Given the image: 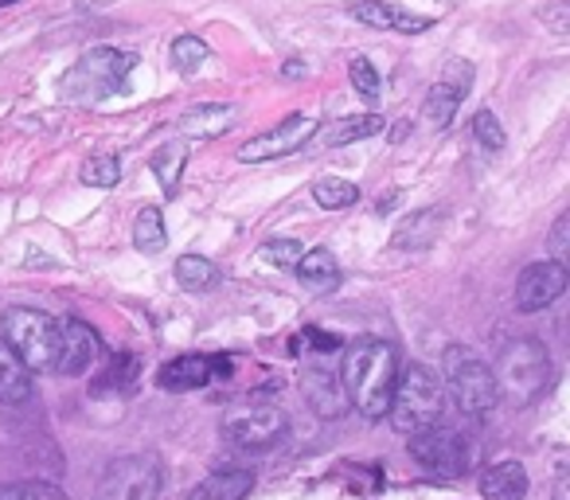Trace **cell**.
I'll use <instances>...</instances> for the list:
<instances>
[{
	"label": "cell",
	"instance_id": "6da1fadb",
	"mask_svg": "<svg viewBox=\"0 0 570 500\" xmlns=\"http://www.w3.org/2000/svg\"><path fill=\"white\" fill-rule=\"evenodd\" d=\"M399 380V356L387 341L380 336H360L352 349L344 352L341 383L348 406H356L364 419H383L391 411V395H395Z\"/></svg>",
	"mask_w": 570,
	"mask_h": 500
},
{
	"label": "cell",
	"instance_id": "7a4b0ae2",
	"mask_svg": "<svg viewBox=\"0 0 570 500\" xmlns=\"http://www.w3.org/2000/svg\"><path fill=\"white\" fill-rule=\"evenodd\" d=\"M445 414V388L442 375L430 364H411L395 380V395H391V427L399 434H422V430L438 427Z\"/></svg>",
	"mask_w": 570,
	"mask_h": 500
},
{
	"label": "cell",
	"instance_id": "3957f363",
	"mask_svg": "<svg viewBox=\"0 0 570 500\" xmlns=\"http://www.w3.org/2000/svg\"><path fill=\"white\" fill-rule=\"evenodd\" d=\"M438 375H442V388L450 395V403L461 414H469V419H484L497 406L500 391L497 380H492V367L473 349H465V344H450L445 349L442 372Z\"/></svg>",
	"mask_w": 570,
	"mask_h": 500
},
{
	"label": "cell",
	"instance_id": "277c9868",
	"mask_svg": "<svg viewBox=\"0 0 570 500\" xmlns=\"http://www.w3.org/2000/svg\"><path fill=\"white\" fill-rule=\"evenodd\" d=\"M0 341L9 344L28 372H56L59 352V321L36 310H9L0 317Z\"/></svg>",
	"mask_w": 570,
	"mask_h": 500
},
{
	"label": "cell",
	"instance_id": "5b68a950",
	"mask_svg": "<svg viewBox=\"0 0 570 500\" xmlns=\"http://www.w3.org/2000/svg\"><path fill=\"white\" fill-rule=\"evenodd\" d=\"M547 375H551V360H547V349L531 336H515L500 349V360H497V391H504L508 399L515 403H531V399L543 391Z\"/></svg>",
	"mask_w": 570,
	"mask_h": 500
},
{
	"label": "cell",
	"instance_id": "8992f818",
	"mask_svg": "<svg viewBox=\"0 0 570 500\" xmlns=\"http://www.w3.org/2000/svg\"><path fill=\"white\" fill-rule=\"evenodd\" d=\"M137 56L118 48H90L87 56L75 63V71L63 75V95L67 98H106L114 90L126 87L134 75Z\"/></svg>",
	"mask_w": 570,
	"mask_h": 500
},
{
	"label": "cell",
	"instance_id": "52a82bcc",
	"mask_svg": "<svg viewBox=\"0 0 570 500\" xmlns=\"http://www.w3.org/2000/svg\"><path fill=\"white\" fill-rule=\"evenodd\" d=\"M160 484H165L160 461L153 453H129L106 465L95 500H157Z\"/></svg>",
	"mask_w": 570,
	"mask_h": 500
},
{
	"label": "cell",
	"instance_id": "ba28073f",
	"mask_svg": "<svg viewBox=\"0 0 570 500\" xmlns=\"http://www.w3.org/2000/svg\"><path fill=\"white\" fill-rule=\"evenodd\" d=\"M289 430V414L274 403H243L223 414V438L238 450H269Z\"/></svg>",
	"mask_w": 570,
	"mask_h": 500
},
{
	"label": "cell",
	"instance_id": "9c48e42d",
	"mask_svg": "<svg viewBox=\"0 0 570 500\" xmlns=\"http://www.w3.org/2000/svg\"><path fill=\"white\" fill-rule=\"evenodd\" d=\"M411 458L419 461L426 473L434 477H461L469 469V461H473V445H469V438L461 434V430L453 427H430L422 430V434H411Z\"/></svg>",
	"mask_w": 570,
	"mask_h": 500
},
{
	"label": "cell",
	"instance_id": "30bf717a",
	"mask_svg": "<svg viewBox=\"0 0 570 500\" xmlns=\"http://www.w3.org/2000/svg\"><path fill=\"white\" fill-rule=\"evenodd\" d=\"M313 134H317V118H309V114H289V118L277 121L274 129L250 137V141L238 149V160H243V165H258V160L289 157V153L302 149Z\"/></svg>",
	"mask_w": 570,
	"mask_h": 500
},
{
	"label": "cell",
	"instance_id": "8fae6325",
	"mask_svg": "<svg viewBox=\"0 0 570 500\" xmlns=\"http://www.w3.org/2000/svg\"><path fill=\"white\" fill-rule=\"evenodd\" d=\"M567 294V266L562 263H531L515 278V310L520 313H539L547 305H554Z\"/></svg>",
	"mask_w": 570,
	"mask_h": 500
},
{
	"label": "cell",
	"instance_id": "7c38bea8",
	"mask_svg": "<svg viewBox=\"0 0 570 500\" xmlns=\"http://www.w3.org/2000/svg\"><path fill=\"white\" fill-rule=\"evenodd\" d=\"M98 349V333L82 321H59V352H56V375H82L95 364Z\"/></svg>",
	"mask_w": 570,
	"mask_h": 500
},
{
	"label": "cell",
	"instance_id": "4fadbf2b",
	"mask_svg": "<svg viewBox=\"0 0 570 500\" xmlns=\"http://www.w3.org/2000/svg\"><path fill=\"white\" fill-rule=\"evenodd\" d=\"M348 12L367 28H380V32H403V36H419L426 32L434 20L419 17V12L403 9V4H391V0H352Z\"/></svg>",
	"mask_w": 570,
	"mask_h": 500
},
{
	"label": "cell",
	"instance_id": "5bb4252c",
	"mask_svg": "<svg viewBox=\"0 0 570 500\" xmlns=\"http://www.w3.org/2000/svg\"><path fill=\"white\" fill-rule=\"evenodd\" d=\"M302 395L321 419H344L348 414V395H344L341 372L333 367H305L302 372Z\"/></svg>",
	"mask_w": 570,
	"mask_h": 500
},
{
	"label": "cell",
	"instance_id": "9a60e30c",
	"mask_svg": "<svg viewBox=\"0 0 570 500\" xmlns=\"http://www.w3.org/2000/svg\"><path fill=\"white\" fill-rule=\"evenodd\" d=\"M481 492L484 500H523L528 497V469L520 461H492L481 473Z\"/></svg>",
	"mask_w": 570,
	"mask_h": 500
},
{
	"label": "cell",
	"instance_id": "2e32d148",
	"mask_svg": "<svg viewBox=\"0 0 570 500\" xmlns=\"http://www.w3.org/2000/svg\"><path fill=\"white\" fill-rule=\"evenodd\" d=\"M230 121H235V106L199 102V106H191V110H184L176 126H180V134H184V137H199V141H207V137L227 134Z\"/></svg>",
	"mask_w": 570,
	"mask_h": 500
},
{
	"label": "cell",
	"instance_id": "e0dca14e",
	"mask_svg": "<svg viewBox=\"0 0 570 500\" xmlns=\"http://www.w3.org/2000/svg\"><path fill=\"white\" fill-rule=\"evenodd\" d=\"M157 383L165 391H196V388H207V383H212V360L196 356V352H188V356H176V360H168V364L157 372Z\"/></svg>",
	"mask_w": 570,
	"mask_h": 500
},
{
	"label": "cell",
	"instance_id": "ac0fdd59",
	"mask_svg": "<svg viewBox=\"0 0 570 500\" xmlns=\"http://www.w3.org/2000/svg\"><path fill=\"white\" fill-rule=\"evenodd\" d=\"M442 223H445V207H422L411 219L399 223L391 246H395V251H426L438 238V231H442Z\"/></svg>",
	"mask_w": 570,
	"mask_h": 500
},
{
	"label": "cell",
	"instance_id": "d6986e66",
	"mask_svg": "<svg viewBox=\"0 0 570 500\" xmlns=\"http://www.w3.org/2000/svg\"><path fill=\"white\" fill-rule=\"evenodd\" d=\"M250 489H254V473H246V469H215L184 500H243Z\"/></svg>",
	"mask_w": 570,
	"mask_h": 500
},
{
	"label": "cell",
	"instance_id": "ffe728a7",
	"mask_svg": "<svg viewBox=\"0 0 570 500\" xmlns=\"http://www.w3.org/2000/svg\"><path fill=\"white\" fill-rule=\"evenodd\" d=\"M32 372L24 367V360L9 349V344L0 341V403L20 406L32 399Z\"/></svg>",
	"mask_w": 570,
	"mask_h": 500
},
{
	"label": "cell",
	"instance_id": "44dd1931",
	"mask_svg": "<svg viewBox=\"0 0 570 500\" xmlns=\"http://www.w3.org/2000/svg\"><path fill=\"white\" fill-rule=\"evenodd\" d=\"M294 271H297V278L305 282V290H313V294H328V290H336V282H341V263H336L333 251H325V246L305 251Z\"/></svg>",
	"mask_w": 570,
	"mask_h": 500
},
{
	"label": "cell",
	"instance_id": "7402d4cb",
	"mask_svg": "<svg viewBox=\"0 0 570 500\" xmlns=\"http://www.w3.org/2000/svg\"><path fill=\"white\" fill-rule=\"evenodd\" d=\"M137 375H141V356L134 352H114L110 364L102 367V375L95 380V395H126L137 388Z\"/></svg>",
	"mask_w": 570,
	"mask_h": 500
},
{
	"label": "cell",
	"instance_id": "603a6c76",
	"mask_svg": "<svg viewBox=\"0 0 570 500\" xmlns=\"http://www.w3.org/2000/svg\"><path fill=\"white\" fill-rule=\"evenodd\" d=\"M458 106H461V87H453V82H434L426 102H422V114H426L430 126L445 129L453 118H458Z\"/></svg>",
	"mask_w": 570,
	"mask_h": 500
},
{
	"label": "cell",
	"instance_id": "cb8c5ba5",
	"mask_svg": "<svg viewBox=\"0 0 570 500\" xmlns=\"http://www.w3.org/2000/svg\"><path fill=\"white\" fill-rule=\"evenodd\" d=\"M387 129V121L380 114H356V118H341L336 126H328L325 141L328 145H352V141H364V137H380Z\"/></svg>",
	"mask_w": 570,
	"mask_h": 500
},
{
	"label": "cell",
	"instance_id": "d4e9b609",
	"mask_svg": "<svg viewBox=\"0 0 570 500\" xmlns=\"http://www.w3.org/2000/svg\"><path fill=\"white\" fill-rule=\"evenodd\" d=\"M184 165H188V141H165L157 153H153V173H157V180L165 192H176Z\"/></svg>",
	"mask_w": 570,
	"mask_h": 500
},
{
	"label": "cell",
	"instance_id": "484cf974",
	"mask_svg": "<svg viewBox=\"0 0 570 500\" xmlns=\"http://www.w3.org/2000/svg\"><path fill=\"white\" fill-rule=\"evenodd\" d=\"M165 243H168L165 215L157 207H141L134 219V246L145 251V255H157V251H165Z\"/></svg>",
	"mask_w": 570,
	"mask_h": 500
},
{
	"label": "cell",
	"instance_id": "4316f807",
	"mask_svg": "<svg viewBox=\"0 0 570 500\" xmlns=\"http://www.w3.org/2000/svg\"><path fill=\"white\" fill-rule=\"evenodd\" d=\"M176 282H180L184 290H196V294H204V290H212L215 282H219V266H215L212 258L184 255L180 263H176Z\"/></svg>",
	"mask_w": 570,
	"mask_h": 500
},
{
	"label": "cell",
	"instance_id": "83f0119b",
	"mask_svg": "<svg viewBox=\"0 0 570 500\" xmlns=\"http://www.w3.org/2000/svg\"><path fill=\"white\" fill-rule=\"evenodd\" d=\"M313 199L321 207H328V212H344V207H352L360 199V188L352 180H341V176H321L313 184Z\"/></svg>",
	"mask_w": 570,
	"mask_h": 500
},
{
	"label": "cell",
	"instance_id": "f1b7e54d",
	"mask_svg": "<svg viewBox=\"0 0 570 500\" xmlns=\"http://www.w3.org/2000/svg\"><path fill=\"white\" fill-rule=\"evenodd\" d=\"M207 43L199 40V36H176L173 40V63H176V71L180 75H196L199 67L207 63Z\"/></svg>",
	"mask_w": 570,
	"mask_h": 500
},
{
	"label": "cell",
	"instance_id": "f546056e",
	"mask_svg": "<svg viewBox=\"0 0 570 500\" xmlns=\"http://www.w3.org/2000/svg\"><path fill=\"white\" fill-rule=\"evenodd\" d=\"M473 137H476V145H481L489 157H497V153H504V145H508V134H504V126H500V118L492 110H481L473 118Z\"/></svg>",
	"mask_w": 570,
	"mask_h": 500
},
{
	"label": "cell",
	"instance_id": "4dcf8cb0",
	"mask_svg": "<svg viewBox=\"0 0 570 500\" xmlns=\"http://www.w3.org/2000/svg\"><path fill=\"white\" fill-rule=\"evenodd\" d=\"M0 500H71L51 481H12L0 484Z\"/></svg>",
	"mask_w": 570,
	"mask_h": 500
},
{
	"label": "cell",
	"instance_id": "1f68e13d",
	"mask_svg": "<svg viewBox=\"0 0 570 500\" xmlns=\"http://www.w3.org/2000/svg\"><path fill=\"white\" fill-rule=\"evenodd\" d=\"M79 176L87 188H114L121 176V165H118V157H87L79 168Z\"/></svg>",
	"mask_w": 570,
	"mask_h": 500
},
{
	"label": "cell",
	"instance_id": "d6a6232c",
	"mask_svg": "<svg viewBox=\"0 0 570 500\" xmlns=\"http://www.w3.org/2000/svg\"><path fill=\"white\" fill-rule=\"evenodd\" d=\"M348 75H352V87L360 90V98H364V102H380V90H383L380 71H375V67L367 63L364 56L352 59V63H348Z\"/></svg>",
	"mask_w": 570,
	"mask_h": 500
},
{
	"label": "cell",
	"instance_id": "836d02e7",
	"mask_svg": "<svg viewBox=\"0 0 570 500\" xmlns=\"http://www.w3.org/2000/svg\"><path fill=\"white\" fill-rule=\"evenodd\" d=\"M305 246L297 243V238H269L266 246H262V258L274 266H282V271H294L297 263H302Z\"/></svg>",
	"mask_w": 570,
	"mask_h": 500
},
{
	"label": "cell",
	"instance_id": "e575fe53",
	"mask_svg": "<svg viewBox=\"0 0 570 500\" xmlns=\"http://www.w3.org/2000/svg\"><path fill=\"white\" fill-rule=\"evenodd\" d=\"M567 227H570V219L567 215H559V219H554V231H551V263H562L567 266Z\"/></svg>",
	"mask_w": 570,
	"mask_h": 500
},
{
	"label": "cell",
	"instance_id": "d590c367",
	"mask_svg": "<svg viewBox=\"0 0 570 500\" xmlns=\"http://www.w3.org/2000/svg\"><path fill=\"white\" fill-rule=\"evenodd\" d=\"M305 336H313V341H317V344H313L317 352H336V349H341V336H333V333H317V329H309Z\"/></svg>",
	"mask_w": 570,
	"mask_h": 500
},
{
	"label": "cell",
	"instance_id": "8d00e7d4",
	"mask_svg": "<svg viewBox=\"0 0 570 500\" xmlns=\"http://www.w3.org/2000/svg\"><path fill=\"white\" fill-rule=\"evenodd\" d=\"M212 360V380H230V372H235V360L230 356H207Z\"/></svg>",
	"mask_w": 570,
	"mask_h": 500
},
{
	"label": "cell",
	"instance_id": "74e56055",
	"mask_svg": "<svg viewBox=\"0 0 570 500\" xmlns=\"http://www.w3.org/2000/svg\"><path fill=\"white\" fill-rule=\"evenodd\" d=\"M12 4H17V0H0V9H12Z\"/></svg>",
	"mask_w": 570,
	"mask_h": 500
}]
</instances>
